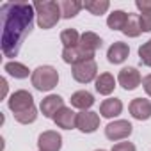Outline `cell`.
Returning <instances> with one entry per match:
<instances>
[{"mask_svg":"<svg viewBox=\"0 0 151 151\" xmlns=\"http://www.w3.org/2000/svg\"><path fill=\"white\" fill-rule=\"evenodd\" d=\"M100 126V116L93 110H82L77 114V128L82 133H93Z\"/></svg>","mask_w":151,"mask_h":151,"instance_id":"obj_9","label":"cell"},{"mask_svg":"<svg viewBox=\"0 0 151 151\" xmlns=\"http://www.w3.org/2000/svg\"><path fill=\"white\" fill-rule=\"evenodd\" d=\"M139 59L144 66H149L151 64V39L146 41L140 48H139Z\"/></svg>","mask_w":151,"mask_h":151,"instance_id":"obj_26","label":"cell"},{"mask_svg":"<svg viewBox=\"0 0 151 151\" xmlns=\"http://www.w3.org/2000/svg\"><path fill=\"white\" fill-rule=\"evenodd\" d=\"M7 107H9V110L16 116V114H22V112L32 109V107H34V98H32V94H30L29 91L20 89V91H14V93L9 96Z\"/></svg>","mask_w":151,"mask_h":151,"instance_id":"obj_5","label":"cell"},{"mask_svg":"<svg viewBox=\"0 0 151 151\" xmlns=\"http://www.w3.org/2000/svg\"><path fill=\"white\" fill-rule=\"evenodd\" d=\"M59 7H60L62 18L69 20V18H75L80 13V9L84 7V4L78 2V0H62V2H59Z\"/></svg>","mask_w":151,"mask_h":151,"instance_id":"obj_18","label":"cell"},{"mask_svg":"<svg viewBox=\"0 0 151 151\" xmlns=\"http://www.w3.org/2000/svg\"><path fill=\"white\" fill-rule=\"evenodd\" d=\"M94 105V96L89 91H77L71 96V107L80 109V110H89Z\"/></svg>","mask_w":151,"mask_h":151,"instance_id":"obj_16","label":"cell"},{"mask_svg":"<svg viewBox=\"0 0 151 151\" xmlns=\"http://www.w3.org/2000/svg\"><path fill=\"white\" fill-rule=\"evenodd\" d=\"M4 69L11 75V77H14V78H20V80H23V78H27L29 77V68L25 66V64H22V62H16V60H9V62H6V66H4Z\"/></svg>","mask_w":151,"mask_h":151,"instance_id":"obj_21","label":"cell"},{"mask_svg":"<svg viewBox=\"0 0 151 151\" xmlns=\"http://www.w3.org/2000/svg\"><path fill=\"white\" fill-rule=\"evenodd\" d=\"M34 9H36V16H37V25L41 29H45V30L55 27L59 23V20L62 18L59 2H53V0L36 2L34 4Z\"/></svg>","mask_w":151,"mask_h":151,"instance_id":"obj_2","label":"cell"},{"mask_svg":"<svg viewBox=\"0 0 151 151\" xmlns=\"http://www.w3.org/2000/svg\"><path fill=\"white\" fill-rule=\"evenodd\" d=\"M139 20H140V29H142V32H151V13H142V14H139Z\"/></svg>","mask_w":151,"mask_h":151,"instance_id":"obj_27","label":"cell"},{"mask_svg":"<svg viewBox=\"0 0 151 151\" xmlns=\"http://www.w3.org/2000/svg\"><path fill=\"white\" fill-rule=\"evenodd\" d=\"M80 45H82L84 48H87L89 52H94V53H96V50L101 48L103 41H101V37H100L98 34L87 30V32H84V34L80 36Z\"/></svg>","mask_w":151,"mask_h":151,"instance_id":"obj_20","label":"cell"},{"mask_svg":"<svg viewBox=\"0 0 151 151\" xmlns=\"http://www.w3.org/2000/svg\"><path fill=\"white\" fill-rule=\"evenodd\" d=\"M123 112V101L119 98H109V100H103V103L100 105V114L107 119H112V117H117L119 114Z\"/></svg>","mask_w":151,"mask_h":151,"instance_id":"obj_15","label":"cell"},{"mask_svg":"<svg viewBox=\"0 0 151 151\" xmlns=\"http://www.w3.org/2000/svg\"><path fill=\"white\" fill-rule=\"evenodd\" d=\"M62 107H64V100H62V96H59V94H48L46 98H43V101H41V105H39L43 116L48 117V119H53V117L57 116V112H59Z\"/></svg>","mask_w":151,"mask_h":151,"instance_id":"obj_12","label":"cell"},{"mask_svg":"<svg viewBox=\"0 0 151 151\" xmlns=\"http://www.w3.org/2000/svg\"><path fill=\"white\" fill-rule=\"evenodd\" d=\"M53 123L62 130H73V128H77V112L71 107H62L57 112V116L53 117Z\"/></svg>","mask_w":151,"mask_h":151,"instance_id":"obj_13","label":"cell"},{"mask_svg":"<svg viewBox=\"0 0 151 151\" xmlns=\"http://www.w3.org/2000/svg\"><path fill=\"white\" fill-rule=\"evenodd\" d=\"M121 32H123L124 36H128V37H137V36H140L142 29H140L139 14H130V16H128V22H126V25H124V29H123Z\"/></svg>","mask_w":151,"mask_h":151,"instance_id":"obj_23","label":"cell"},{"mask_svg":"<svg viewBox=\"0 0 151 151\" xmlns=\"http://www.w3.org/2000/svg\"><path fill=\"white\" fill-rule=\"evenodd\" d=\"M84 7H86L91 14L100 16V14H105V13L109 11L110 4H109V0H86V2H84Z\"/></svg>","mask_w":151,"mask_h":151,"instance_id":"obj_22","label":"cell"},{"mask_svg":"<svg viewBox=\"0 0 151 151\" xmlns=\"http://www.w3.org/2000/svg\"><path fill=\"white\" fill-rule=\"evenodd\" d=\"M110 151H137V149H135V144H133V142L123 140V142H117V144H114Z\"/></svg>","mask_w":151,"mask_h":151,"instance_id":"obj_28","label":"cell"},{"mask_svg":"<svg viewBox=\"0 0 151 151\" xmlns=\"http://www.w3.org/2000/svg\"><path fill=\"white\" fill-rule=\"evenodd\" d=\"M0 82H2V98H6V94H7V80L6 78H2V80H0Z\"/></svg>","mask_w":151,"mask_h":151,"instance_id":"obj_31","label":"cell"},{"mask_svg":"<svg viewBox=\"0 0 151 151\" xmlns=\"http://www.w3.org/2000/svg\"><path fill=\"white\" fill-rule=\"evenodd\" d=\"M96 151H105V149H96Z\"/></svg>","mask_w":151,"mask_h":151,"instance_id":"obj_32","label":"cell"},{"mask_svg":"<svg viewBox=\"0 0 151 151\" xmlns=\"http://www.w3.org/2000/svg\"><path fill=\"white\" fill-rule=\"evenodd\" d=\"M128 55H130V46L123 41L112 43L109 52H107V59H109L110 64H121L128 59Z\"/></svg>","mask_w":151,"mask_h":151,"instance_id":"obj_14","label":"cell"},{"mask_svg":"<svg viewBox=\"0 0 151 151\" xmlns=\"http://www.w3.org/2000/svg\"><path fill=\"white\" fill-rule=\"evenodd\" d=\"M91 59H94V52H89L80 43L77 46H71V48H64L62 50V60L66 64H71V66H77V64L91 60Z\"/></svg>","mask_w":151,"mask_h":151,"instance_id":"obj_7","label":"cell"},{"mask_svg":"<svg viewBox=\"0 0 151 151\" xmlns=\"http://www.w3.org/2000/svg\"><path fill=\"white\" fill-rule=\"evenodd\" d=\"M94 87L100 94L103 96H109L114 93V87H116V78L112 77L110 73H101L100 77L94 80Z\"/></svg>","mask_w":151,"mask_h":151,"instance_id":"obj_17","label":"cell"},{"mask_svg":"<svg viewBox=\"0 0 151 151\" xmlns=\"http://www.w3.org/2000/svg\"><path fill=\"white\" fill-rule=\"evenodd\" d=\"M60 43L64 45V48H71V46H77L80 43V34L78 30L75 29H66L60 32Z\"/></svg>","mask_w":151,"mask_h":151,"instance_id":"obj_24","label":"cell"},{"mask_svg":"<svg viewBox=\"0 0 151 151\" xmlns=\"http://www.w3.org/2000/svg\"><path fill=\"white\" fill-rule=\"evenodd\" d=\"M135 6L142 13H151V0H137Z\"/></svg>","mask_w":151,"mask_h":151,"instance_id":"obj_29","label":"cell"},{"mask_svg":"<svg viewBox=\"0 0 151 151\" xmlns=\"http://www.w3.org/2000/svg\"><path fill=\"white\" fill-rule=\"evenodd\" d=\"M30 80H32V86L37 89V91H52L53 87H57L59 84V73L53 66H39L32 71L30 75Z\"/></svg>","mask_w":151,"mask_h":151,"instance_id":"obj_3","label":"cell"},{"mask_svg":"<svg viewBox=\"0 0 151 151\" xmlns=\"http://www.w3.org/2000/svg\"><path fill=\"white\" fill-rule=\"evenodd\" d=\"M128 16H130V13H124V11H114V13H110L109 18H107L109 29H112V30H123L124 25H126V22H128Z\"/></svg>","mask_w":151,"mask_h":151,"instance_id":"obj_19","label":"cell"},{"mask_svg":"<svg viewBox=\"0 0 151 151\" xmlns=\"http://www.w3.org/2000/svg\"><path fill=\"white\" fill-rule=\"evenodd\" d=\"M128 110L133 119L137 121H147L151 117V101L146 98H135L130 101Z\"/></svg>","mask_w":151,"mask_h":151,"instance_id":"obj_11","label":"cell"},{"mask_svg":"<svg viewBox=\"0 0 151 151\" xmlns=\"http://www.w3.org/2000/svg\"><path fill=\"white\" fill-rule=\"evenodd\" d=\"M2 14V52L6 57H16L25 37L34 25L36 9L27 2H7L0 9Z\"/></svg>","mask_w":151,"mask_h":151,"instance_id":"obj_1","label":"cell"},{"mask_svg":"<svg viewBox=\"0 0 151 151\" xmlns=\"http://www.w3.org/2000/svg\"><path fill=\"white\" fill-rule=\"evenodd\" d=\"M133 132V126L132 123L124 121V119H117V121H112L105 126V137L112 142H117V140H124L132 135Z\"/></svg>","mask_w":151,"mask_h":151,"instance_id":"obj_6","label":"cell"},{"mask_svg":"<svg viewBox=\"0 0 151 151\" xmlns=\"http://www.w3.org/2000/svg\"><path fill=\"white\" fill-rule=\"evenodd\" d=\"M14 119H16L18 123H22V124H30V123H34V121L37 119V109L32 107V109H29V110H25V112H22V114H16Z\"/></svg>","mask_w":151,"mask_h":151,"instance_id":"obj_25","label":"cell"},{"mask_svg":"<svg viewBox=\"0 0 151 151\" xmlns=\"http://www.w3.org/2000/svg\"><path fill=\"white\" fill-rule=\"evenodd\" d=\"M142 87H144L146 94L151 96V75H146V77L142 78Z\"/></svg>","mask_w":151,"mask_h":151,"instance_id":"obj_30","label":"cell"},{"mask_svg":"<svg viewBox=\"0 0 151 151\" xmlns=\"http://www.w3.org/2000/svg\"><path fill=\"white\" fill-rule=\"evenodd\" d=\"M149 68H151V64H149Z\"/></svg>","mask_w":151,"mask_h":151,"instance_id":"obj_33","label":"cell"},{"mask_svg":"<svg viewBox=\"0 0 151 151\" xmlns=\"http://www.w3.org/2000/svg\"><path fill=\"white\" fill-rule=\"evenodd\" d=\"M37 147L39 151H60L62 147V137L59 132L46 130L37 137Z\"/></svg>","mask_w":151,"mask_h":151,"instance_id":"obj_10","label":"cell"},{"mask_svg":"<svg viewBox=\"0 0 151 151\" xmlns=\"http://www.w3.org/2000/svg\"><path fill=\"white\" fill-rule=\"evenodd\" d=\"M96 73H98V64L94 59L91 60H86V62H80L77 66H73L71 69V75H73V78L77 80L78 84H89L93 80H96Z\"/></svg>","mask_w":151,"mask_h":151,"instance_id":"obj_4","label":"cell"},{"mask_svg":"<svg viewBox=\"0 0 151 151\" xmlns=\"http://www.w3.org/2000/svg\"><path fill=\"white\" fill-rule=\"evenodd\" d=\"M117 82L124 91H133L142 84V77L137 68H123L117 75Z\"/></svg>","mask_w":151,"mask_h":151,"instance_id":"obj_8","label":"cell"}]
</instances>
